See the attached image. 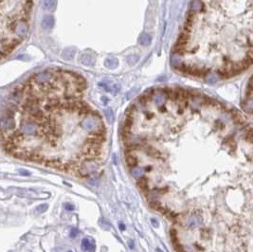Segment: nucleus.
<instances>
[{"label":"nucleus","instance_id":"f257e3e1","mask_svg":"<svg viewBox=\"0 0 253 252\" xmlns=\"http://www.w3.org/2000/svg\"><path fill=\"white\" fill-rule=\"evenodd\" d=\"M87 82L74 71L32 74L8 97L1 118L3 148L15 156L44 160L45 150L77 146L82 159L100 156L105 126L86 101Z\"/></svg>","mask_w":253,"mask_h":252},{"label":"nucleus","instance_id":"f03ea898","mask_svg":"<svg viewBox=\"0 0 253 252\" xmlns=\"http://www.w3.org/2000/svg\"><path fill=\"white\" fill-rule=\"evenodd\" d=\"M181 73L224 80L253 66V0H192L172 54Z\"/></svg>","mask_w":253,"mask_h":252},{"label":"nucleus","instance_id":"7ed1b4c3","mask_svg":"<svg viewBox=\"0 0 253 252\" xmlns=\"http://www.w3.org/2000/svg\"><path fill=\"white\" fill-rule=\"evenodd\" d=\"M1 59L9 55L27 37L32 0H1Z\"/></svg>","mask_w":253,"mask_h":252},{"label":"nucleus","instance_id":"20e7f679","mask_svg":"<svg viewBox=\"0 0 253 252\" xmlns=\"http://www.w3.org/2000/svg\"><path fill=\"white\" fill-rule=\"evenodd\" d=\"M242 105L244 110L248 114L253 116V76L250 78L246 87L244 101H243Z\"/></svg>","mask_w":253,"mask_h":252},{"label":"nucleus","instance_id":"39448f33","mask_svg":"<svg viewBox=\"0 0 253 252\" xmlns=\"http://www.w3.org/2000/svg\"><path fill=\"white\" fill-rule=\"evenodd\" d=\"M99 168H100V165L97 161L88 159V160L83 161V162L80 164L79 167H78L77 172L81 176H88L91 173L97 172Z\"/></svg>","mask_w":253,"mask_h":252},{"label":"nucleus","instance_id":"423d86ee","mask_svg":"<svg viewBox=\"0 0 253 252\" xmlns=\"http://www.w3.org/2000/svg\"><path fill=\"white\" fill-rule=\"evenodd\" d=\"M203 223V218L202 215L200 214V211H194L191 213L188 216H186L184 220V225L185 227L189 229H193L196 228H199Z\"/></svg>","mask_w":253,"mask_h":252},{"label":"nucleus","instance_id":"0eeeda50","mask_svg":"<svg viewBox=\"0 0 253 252\" xmlns=\"http://www.w3.org/2000/svg\"><path fill=\"white\" fill-rule=\"evenodd\" d=\"M82 248L85 251L94 252L95 251V245H94L93 242L89 241L87 238H84L82 241Z\"/></svg>","mask_w":253,"mask_h":252},{"label":"nucleus","instance_id":"6e6552de","mask_svg":"<svg viewBox=\"0 0 253 252\" xmlns=\"http://www.w3.org/2000/svg\"><path fill=\"white\" fill-rule=\"evenodd\" d=\"M131 173L135 178H140L141 176L144 175V170L139 167H135L131 170Z\"/></svg>","mask_w":253,"mask_h":252},{"label":"nucleus","instance_id":"1a4fd4ad","mask_svg":"<svg viewBox=\"0 0 253 252\" xmlns=\"http://www.w3.org/2000/svg\"><path fill=\"white\" fill-rule=\"evenodd\" d=\"M126 162H127L128 166L130 167H134L137 165V158H136L133 154H126Z\"/></svg>","mask_w":253,"mask_h":252},{"label":"nucleus","instance_id":"9d476101","mask_svg":"<svg viewBox=\"0 0 253 252\" xmlns=\"http://www.w3.org/2000/svg\"><path fill=\"white\" fill-rule=\"evenodd\" d=\"M138 184L142 190H146V189H147V187H148L147 178H145V177H141V178L138 181Z\"/></svg>","mask_w":253,"mask_h":252},{"label":"nucleus","instance_id":"9b49d317","mask_svg":"<svg viewBox=\"0 0 253 252\" xmlns=\"http://www.w3.org/2000/svg\"><path fill=\"white\" fill-rule=\"evenodd\" d=\"M45 7L47 9H51L56 5V0H45Z\"/></svg>","mask_w":253,"mask_h":252},{"label":"nucleus","instance_id":"f8f14e48","mask_svg":"<svg viewBox=\"0 0 253 252\" xmlns=\"http://www.w3.org/2000/svg\"><path fill=\"white\" fill-rule=\"evenodd\" d=\"M47 207L48 206L47 204H42V205L38 206L37 208H36V211L38 213H43V212H45L47 209Z\"/></svg>","mask_w":253,"mask_h":252},{"label":"nucleus","instance_id":"ddd939ff","mask_svg":"<svg viewBox=\"0 0 253 252\" xmlns=\"http://www.w3.org/2000/svg\"><path fill=\"white\" fill-rule=\"evenodd\" d=\"M100 227H102L104 229H108L110 228V225L107 223V221H104L103 219L100 220Z\"/></svg>","mask_w":253,"mask_h":252},{"label":"nucleus","instance_id":"4468645a","mask_svg":"<svg viewBox=\"0 0 253 252\" xmlns=\"http://www.w3.org/2000/svg\"><path fill=\"white\" fill-rule=\"evenodd\" d=\"M78 234H79V229L78 228H71L70 229V237L71 238H75Z\"/></svg>","mask_w":253,"mask_h":252},{"label":"nucleus","instance_id":"2eb2a0df","mask_svg":"<svg viewBox=\"0 0 253 252\" xmlns=\"http://www.w3.org/2000/svg\"><path fill=\"white\" fill-rule=\"evenodd\" d=\"M151 223H152V225L154 226L155 228H159V223H158L157 221V219H155V218H152L151 219Z\"/></svg>","mask_w":253,"mask_h":252},{"label":"nucleus","instance_id":"dca6fc26","mask_svg":"<svg viewBox=\"0 0 253 252\" xmlns=\"http://www.w3.org/2000/svg\"><path fill=\"white\" fill-rule=\"evenodd\" d=\"M19 173L22 174V175H24V176H28L31 174L30 172H28V171H26V170H22V169L19 170Z\"/></svg>","mask_w":253,"mask_h":252},{"label":"nucleus","instance_id":"f3484780","mask_svg":"<svg viewBox=\"0 0 253 252\" xmlns=\"http://www.w3.org/2000/svg\"><path fill=\"white\" fill-rule=\"evenodd\" d=\"M64 208H66V209H67V211H73L74 206L71 204H64Z\"/></svg>","mask_w":253,"mask_h":252},{"label":"nucleus","instance_id":"a211bd4d","mask_svg":"<svg viewBox=\"0 0 253 252\" xmlns=\"http://www.w3.org/2000/svg\"><path fill=\"white\" fill-rule=\"evenodd\" d=\"M119 228H121V230H125V226H124V224L121 223V224H119Z\"/></svg>","mask_w":253,"mask_h":252},{"label":"nucleus","instance_id":"6ab92c4d","mask_svg":"<svg viewBox=\"0 0 253 252\" xmlns=\"http://www.w3.org/2000/svg\"><path fill=\"white\" fill-rule=\"evenodd\" d=\"M128 244H129V245H130V247H131V248L134 247V242H133L132 240H131V241H129V242H128Z\"/></svg>","mask_w":253,"mask_h":252},{"label":"nucleus","instance_id":"aec40b11","mask_svg":"<svg viewBox=\"0 0 253 252\" xmlns=\"http://www.w3.org/2000/svg\"><path fill=\"white\" fill-rule=\"evenodd\" d=\"M157 252H163V251H162V250H160V249H158V248H157Z\"/></svg>","mask_w":253,"mask_h":252},{"label":"nucleus","instance_id":"412c9836","mask_svg":"<svg viewBox=\"0 0 253 252\" xmlns=\"http://www.w3.org/2000/svg\"><path fill=\"white\" fill-rule=\"evenodd\" d=\"M69 252H72V251H69Z\"/></svg>","mask_w":253,"mask_h":252}]
</instances>
